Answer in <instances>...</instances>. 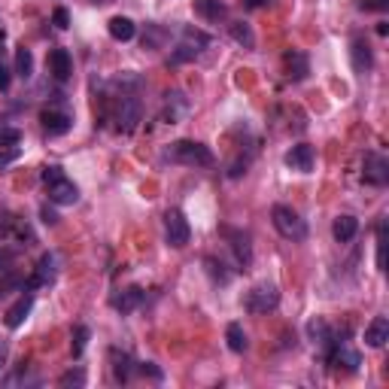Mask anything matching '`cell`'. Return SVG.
Returning a JSON list of instances; mask_svg holds the SVG:
<instances>
[{
	"instance_id": "cell-41",
	"label": "cell",
	"mask_w": 389,
	"mask_h": 389,
	"mask_svg": "<svg viewBox=\"0 0 389 389\" xmlns=\"http://www.w3.org/2000/svg\"><path fill=\"white\" fill-rule=\"evenodd\" d=\"M377 34H380V37H386V34H389V27H386V22H380V25H377Z\"/></svg>"
},
{
	"instance_id": "cell-36",
	"label": "cell",
	"mask_w": 389,
	"mask_h": 389,
	"mask_svg": "<svg viewBox=\"0 0 389 389\" xmlns=\"http://www.w3.org/2000/svg\"><path fill=\"white\" fill-rule=\"evenodd\" d=\"M52 22H55V27H61V31H64V27L70 25V12L64 10V6H58V10L52 12Z\"/></svg>"
},
{
	"instance_id": "cell-8",
	"label": "cell",
	"mask_w": 389,
	"mask_h": 389,
	"mask_svg": "<svg viewBox=\"0 0 389 389\" xmlns=\"http://www.w3.org/2000/svg\"><path fill=\"white\" fill-rule=\"evenodd\" d=\"M222 237H228L231 240V250H235V259H237V265L240 268H246L250 265V259H252V246H250V235L246 231H240V228H228V225H222Z\"/></svg>"
},
{
	"instance_id": "cell-31",
	"label": "cell",
	"mask_w": 389,
	"mask_h": 389,
	"mask_svg": "<svg viewBox=\"0 0 389 389\" xmlns=\"http://www.w3.org/2000/svg\"><path fill=\"white\" fill-rule=\"evenodd\" d=\"M377 268H386V222L377 225Z\"/></svg>"
},
{
	"instance_id": "cell-12",
	"label": "cell",
	"mask_w": 389,
	"mask_h": 389,
	"mask_svg": "<svg viewBox=\"0 0 389 389\" xmlns=\"http://www.w3.org/2000/svg\"><path fill=\"white\" fill-rule=\"evenodd\" d=\"M329 362L338 365V368H346V371H359V365H362V356H359L353 346L335 341V344L329 346Z\"/></svg>"
},
{
	"instance_id": "cell-7",
	"label": "cell",
	"mask_w": 389,
	"mask_h": 389,
	"mask_svg": "<svg viewBox=\"0 0 389 389\" xmlns=\"http://www.w3.org/2000/svg\"><path fill=\"white\" fill-rule=\"evenodd\" d=\"M362 180L368 182V186H377V189H384L389 182V161L380 152H365Z\"/></svg>"
},
{
	"instance_id": "cell-29",
	"label": "cell",
	"mask_w": 389,
	"mask_h": 389,
	"mask_svg": "<svg viewBox=\"0 0 389 389\" xmlns=\"http://www.w3.org/2000/svg\"><path fill=\"white\" fill-rule=\"evenodd\" d=\"M89 325H76L73 329V341H70V353H73V359H80L82 353H86V344H89Z\"/></svg>"
},
{
	"instance_id": "cell-13",
	"label": "cell",
	"mask_w": 389,
	"mask_h": 389,
	"mask_svg": "<svg viewBox=\"0 0 389 389\" xmlns=\"http://www.w3.org/2000/svg\"><path fill=\"white\" fill-rule=\"evenodd\" d=\"M350 61H353V70H356V73H368V70L374 67V52H371V46H368L365 37H353Z\"/></svg>"
},
{
	"instance_id": "cell-27",
	"label": "cell",
	"mask_w": 389,
	"mask_h": 389,
	"mask_svg": "<svg viewBox=\"0 0 389 389\" xmlns=\"http://www.w3.org/2000/svg\"><path fill=\"white\" fill-rule=\"evenodd\" d=\"M182 43L201 52V49H207L210 43H213V37H210V34H204V31H198V27H182Z\"/></svg>"
},
{
	"instance_id": "cell-40",
	"label": "cell",
	"mask_w": 389,
	"mask_h": 389,
	"mask_svg": "<svg viewBox=\"0 0 389 389\" xmlns=\"http://www.w3.org/2000/svg\"><path fill=\"white\" fill-rule=\"evenodd\" d=\"M40 219H43L46 225H58V213H55V210H49V207H40Z\"/></svg>"
},
{
	"instance_id": "cell-26",
	"label": "cell",
	"mask_w": 389,
	"mask_h": 389,
	"mask_svg": "<svg viewBox=\"0 0 389 389\" xmlns=\"http://www.w3.org/2000/svg\"><path fill=\"white\" fill-rule=\"evenodd\" d=\"M228 31H231V37H235V43H240L244 49H256V34H252V27L246 22L228 25Z\"/></svg>"
},
{
	"instance_id": "cell-10",
	"label": "cell",
	"mask_w": 389,
	"mask_h": 389,
	"mask_svg": "<svg viewBox=\"0 0 389 389\" xmlns=\"http://www.w3.org/2000/svg\"><path fill=\"white\" fill-rule=\"evenodd\" d=\"M40 122H43V131L49 137H61V134L73 128V116L64 110H43L40 113Z\"/></svg>"
},
{
	"instance_id": "cell-23",
	"label": "cell",
	"mask_w": 389,
	"mask_h": 389,
	"mask_svg": "<svg viewBox=\"0 0 389 389\" xmlns=\"http://www.w3.org/2000/svg\"><path fill=\"white\" fill-rule=\"evenodd\" d=\"M110 356H113V374H116V380L119 384H128L131 374L137 371V362H131L128 353H119V350H113Z\"/></svg>"
},
{
	"instance_id": "cell-16",
	"label": "cell",
	"mask_w": 389,
	"mask_h": 389,
	"mask_svg": "<svg viewBox=\"0 0 389 389\" xmlns=\"http://www.w3.org/2000/svg\"><path fill=\"white\" fill-rule=\"evenodd\" d=\"M192 10L204 22H219V19L228 16V3L225 0H192Z\"/></svg>"
},
{
	"instance_id": "cell-1",
	"label": "cell",
	"mask_w": 389,
	"mask_h": 389,
	"mask_svg": "<svg viewBox=\"0 0 389 389\" xmlns=\"http://www.w3.org/2000/svg\"><path fill=\"white\" fill-rule=\"evenodd\" d=\"M43 186H46L49 201H52V204H61V207H73V204L80 201V189H76V182L67 180L64 167H58V165L43 167Z\"/></svg>"
},
{
	"instance_id": "cell-30",
	"label": "cell",
	"mask_w": 389,
	"mask_h": 389,
	"mask_svg": "<svg viewBox=\"0 0 389 389\" xmlns=\"http://www.w3.org/2000/svg\"><path fill=\"white\" fill-rule=\"evenodd\" d=\"M58 386H86V371L82 368H70V371H64L58 377Z\"/></svg>"
},
{
	"instance_id": "cell-4",
	"label": "cell",
	"mask_w": 389,
	"mask_h": 389,
	"mask_svg": "<svg viewBox=\"0 0 389 389\" xmlns=\"http://www.w3.org/2000/svg\"><path fill=\"white\" fill-rule=\"evenodd\" d=\"M140 116H143V107H140V97L131 95V91H122L116 104V128L122 134H131L137 128Z\"/></svg>"
},
{
	"instance_id": "cell-32",
	"label": "cell",
	"mask_w": 389,
	"mask_h": 389,
	"mask_svg": "<svg viewBox=\"0 0 389 389\" xmlns=\"http://www.w3.org/2000/svg\"><path fill=\"white\" fill-rule=\"evenodd\" d=\"M192 58H198V49L180 43V46H176V52L171 55V64H182V61H192Z\"/></svg>"
},
{
	"instance_id": "cell-11",
	"label": "cell",
	"mask_w": 389,
	"mask_h": 389,
	"mask_svg": "<svg viewBox=\"0 0 389 389\" xmlns=\"http://www.w3.org/2000/svg\"><path fill=\"white\" fill-rule=\"evenodd\" d=\"M46 64H49V73H52L58 82H67L70 76H73V58H70L67 49H52Z\"/></svg>"
},
{
	"instance_id": "cell-25",
	"label": "cell",
	"mask_w": 389,
	"mask_h": 389,
	"mask_svg": "<svg viewBox=\"0 0 389 389\" xmlns=\"http://www.w3.org/2000/svg\"><path fill=\"white\" fill-rule=\"evenodd\" d=\"M225 341H228V350H235V353H244L246 346H250V341H246V331H244V325H240V322H231L228 329H225Z\"/></svg>"
},
{
	"instance_id": "cell-20",
	"label": "cell",
	"mask_w": 389,
	"mask_h": 389,
	"mask_svg": "<svg viewBox=\"0 0 389 389\" xmlns=\"http://www.w3.org/2000/svg\"><path fill=\"white\" fill-rule=\"evenodd\" d=\"M331 235H335L338 244H350V240L359 235V219H356V216H350V213L338 216V219H335V225H331Z\"/></svg>"
},
{
	"instance_id": "cell-24",
	"label": "cell",
	"mask_w": 389,
	"mask_h": 389,
	"mask_svg": "<svg viewBox=\"0 0 389 389\" xmlns=\"http://www.w3.org/2000/svg\"><path fill=\"white\" fill-rule=\"evenodd\" d=\"M167 40H171V31H167V27H161L155 22L143 27V49H161Z\"/></svg>"
},
{
	"instance_id": "cell-3",
	"label": "cell",
	"mask_w": 389,
	"mask_h": 389,
	"mask_svg": "<svg viewBox=\"0 0 389 389\" xmlns=\"http://www.w3.org/2000/svg\"><path fill=\"white\" fill-rule=\"evenodd\" d=\"M271 222H274V228H277L286 240H304V237H307V222H304V219L295 213L292 207H286V204H274Z\"/></svg>"
},
{
	"instance_id": "cell-38",
	"label": "cell",
	"mask_w": 389,
	"mask_h": 389,
	"mask_svg": "<svg viewBox=\"0 0 389 389\" xmlns=\"http://www.w3.org/2000/svg\"><path fill=\"white\" fill-rule=\"evenodd\" d=\"M359 6H362V10H377V12H384V10H389V0H359Z\"/></svg>"
},
{
	"instance_id": "cell-17",
	"label": "cell",
	"mask_w": 389,
	"mask_h": 389,
	"mask_svg": "<svg viewBox=\"0 0 389 389\" xmlns=\"http://www.w3.org/2000/svg\"><path fill=\"white\" fill-rule=\"evenodd\" d=\"M113 307L119 310L122 316H128V314H134V310L143 304V289H137V286H131V289H122L119 295H113Z\"/></svg>"
},
{
	"instance_id": "cell-42",
	"label": "cell",
	"mask_w": 389,
	"mask_h": 389,
	"mask_svg": "<svg viewBox=\"0 0 389 389\" xmlns=\"http://www.w3.org/2000/svg\"><path fill=\"white\" fill-rule=\"evenodd\" d=\"M265 0H246V6H261Z\"/></svg>"
},
{
	"instance_id": "cell-37",
	"label": "cell",
	"mask_w": 389,
	"mask_h": 389,
	"mask_svg": "<svg viewBox=\"0 0 389 389\" xmlns=\"http://www.w3.org/2000/svg\"><path fill=\"white\" fill-rule=\"evenodd\" d=\"M12 261H16V250H6V246H0V271H10Z\"/></svg>"
},
{
	"instance_id": "cell-19",
	"label": "cell",
	"mask_w": 389,
	"mask_h": 389,
	"mask_svg": "<svg viewBox=\"0 0 389 389\" xmlns=\"http://www.w3.org/2000/svg\"><path fill=\"white\" fill-rule=\"evenodd\" d=\"M107 31H110V37L116 40V43H128V40L137 37V25H134L128 16H113Z\"/></svg>"
},
{
	"instance_id": "cell-43",
	"label": "cell",
	"mask_w": 389,
	"mask_h": 389,
	"mask_svg": "<svg viewBox=\"0 0 389 389\" xmlns=\"http://www.w3.org/2000/svg\"><path fill=\"white\" fill-rule=\"evenodd\" d=\"M3 40H6V34H3V27H0V46H3Z\"/></svg>"
},
{
	"instance_id": "cell-18",
	"label": "cell",
	"mask_w": 389,
	"mask_h": 389,
	"mask_svg": "<svg viewBox=\"0 0 389 389\" xmlns=\"http://www.w3.org/2000/svg\"><path fill=\"white\" fill-rule=\"evenodd\" d=\"M386 341H389V320L386 316H374L365 329V344L374 346V350H380Z\"/></svg>"
},
{
	"instance_id": "cell-22",
	"label": "cell",
	"mask_w": 389,
	"mask_h": 389,
	"mask_svg": "<svg viewBox=\"0 0 389 389\" xmlns=\"http://www.w3.org/2000/svg\"><path fill=\"white\" fill-rule=\"evenodd\" d=\"M307 335H310V341H314L316 346H322V350H329L331 344H335V335H331V329H329V322L325 320H310L307 322Z\"/></svg>"
},
{
	"instance_id": "cell-6",
	"label": "cell",
	"mask_w": 389,
	"mask_h": 389,
	"mask_svg": "<svg viewBox=\"0 0 389 389\" xmlns=\"http://www.w3.org/2000/svg\"><path fill=\"white\" fill-rule=\"evenodd\" d=\"M277 304H280V292L274 286H268V283L252 286L244 298V307L250 310V314H268V310H274Z\"/></svg>"
},
{
	"instance_id": "cell-35",
	"label": "cell",
	"mask_w": 389,
	"mask_h": 389,
	"mask_svg": "<svg viewBox=\"0 0 389 389\" xmlns=\"http://www.w3.org/2000/svg\"><path fill=\"white\" fill-rule=\"evenodd\" d=\"M19 155H22V150H19V146H3V150H0V167L12 165Z\"/></svg>"
},
{
	"instance_id": "cell-2",
	"label": "cell",
	"mask_w": 389,
	"mask_h": 389,
	"mask_svg": "<svg viewBox=\"0 0 389 389\" xmlns=\"http://www.w3.org/2000/svg\"><path fill=\"white\" fill-rule=\"evenodd\" d=\"M167 158L186 167H210L213 165V150L198 143V140H176L167 146Z\"/></svg>"
},
{
	"instance_id": "cell-15",
	"label": "cell",
	"mask_w": 389,
	"mask_h": 389,
	"mask_svg": "<svg viewBox=\"0 0 389 389\" xmlns=\"http://www.w3.org/2000/svg\"><path fill=\"white\" fill-rule=\"evenodd\" d=\"M31 310H34V292H31V289H25V295H22V298H19L16 304H12L10 310H6L3 322L10 325V329H19V325H22V322L27 320V314H31Z\"/></svg>"
},
{
	"instance_id": "cell-9",
	"label": "cell",
	"mask_w": 389,
	"mask_h": 389,
	"mask_svg": "<svg viewBox=\"0 0 389 389\" xmlns=\"http://www.w3.org/2000/svg\"><path fill=\"white\" fill-rule=\"evenodd\" d=\"M286 167H292V171H298V174H310L314 171V161H316V152H314V146L310 143H295L292 150L286 152Z\"/></svg>"
},
{
	"instance_id": "cell-5",
	"label": "cell",
	"mask_w": 389,
	"mask_h": 389,
	"mask_svg": "<svg viewBox=\"0 0 389 389\" xmlns=\"http://www.w3.org/2000/svg\"><path fill=\"white\" fill-rule=\"evenodd\" d=\"M192 237V228H189V219L182 216V210H167L165 213V240L174 250H182Z\"/></svg>"
},
{
	"instance_id": "cell-21",
	"label": "cell",
	"mask_w": 389,
	"mask_h": 389,
	"mask_svg": "<svg viewBox=\"0 0 389 389\" xmlns=\"http://www.w3.org/2000/svg\"><path fill=\"white\" fill-rule=\"evenodd\" d=\"M52 280H55V256H52V252H46V256L37 261V271H34V277L27 280L25 289L46 286V283H52Z\"/></svg>"
},
{
	"instance_id": "cell-14",
	"label": "cell",
	"mask_w": 389,
	"mask_h": 389,
	"mask_svg": "<svg viewBox=\"0 0 389 389\" xmlns=\"http://www.w3.org/2000/svg\"><path fill=\"white\" fill-rule=\"evenodd\" d=\"M283 64H286V76H289L292 82L307 80V73H310V61H307V55H304L301 49H289V52L283 55Z\"/></svg>"
},
{
	"instance_id": "cell-28",
	"label": "cell",
	"mask_w": 389,
	"mask_h": 389,
	"mask_svg": "<svg viewBox=\"0 0 389 389\" xmlns=\"http://www.w3.org/2000/svg\"><path fill=\"white\" fill-rule=\"evenodd\" d=\"M16 73L22 76V80H31V73H34V55H31V49H25V46L16 49Z\"/></svg>"
},
{
	"instance_id": "cell-33",
	"label": "cell",
	"mask_w": 389,
	"mask_h": 389,
	"mask_svg": "<svg viewBox=\"0 0 389 389\" xmlns=\"http://www.w3.org/2000/svg\"><path fill=\"white\" fill-rule=\"evenodd\" d=\"M19 140H22V131L19 128H0V150L3 146H19Z\"/></svg>"
},
{
	"instance_id": "cell-44",
	"label": "cell",
	"mask_w": 389,
	"mask_h": 389,
	"mask_svg": "<svg viewBox=\"0 0 389 389\" xmlns=\"http://www.w3.org/2000/svg\"><path fill=\"white\" fill-rule=\"evenodd\" d=\"M95 3H107V0H95Z\"/></svg>"
},
{
	"instance_id": "cell-34",
	"label": "cell",
	"mask_w": 389,
	"mask_h": 389,
	"mask_svg": "<svg viewBox=\"0 0 389 389\" xmlns=\"http://www.w3.org/2000/svg\"><path fill=\"white\" fill-rule=\"evenodd\" d=\"M137 371L143 374V377H152L155 384H161V380H165V371H161V368H155L152 362H140V365H137Z\"/></svg>"
},
{
	"instance_id": "cell-39",
	"label": "cell",
	"mask_w": 389,
	"mask_h": 389,
	"mask_svg": "<svg viewBox=\"0 0 389 389\" xmlns=\"http://www.w3.org/2000/svg\"><path fill=\"white\" fill-rule=\"evenodd\" d=\"M10 82H12V70L0 64V91H6V89H10Z\"/></svg>"
}]
</instances>
